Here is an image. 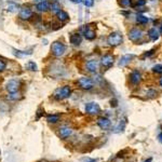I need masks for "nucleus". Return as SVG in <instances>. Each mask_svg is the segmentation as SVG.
<instances>
[{
	"label": "nucleus",
	"mask_w": 162,
	"mask_h": 162,
	"mask_svg": "<svg viewBox=\"0 0 162 162\" xmlns=\"http://www.w3.org/2000/svg\"><path fill=\"white\" fill-rule=\"evenodd\" d=\"M159 83H160V85H161V87H162V77L160 78V81H159Z\"/></svg>",
	"instance_id": "38"
},
{
	"label": "nucleus",
	"mask_w": 162,
	"mask_h": 162,
	"mask_svg": "<svg viewBox=\"0 0 162 162\" xmlns=\"http://www.w3.org/2000/svg\"><path fill=\"white\" fill-rule=\"evenodd\" d=\"M82 2L85 3V7L91 8V7H93V5H94V0H83Z\"/></svg>",
	"instance_id": "30"
},
{
	"label": "nucleus",
	"mask_w": 162,
	"mask_h": 162,
	"mask_svg": "<svg viewBox=\"0 0 162 162\" xmlns=\"http://www.w3.org/2000/svg\"><path fill=\"white\" fill-rule=\"evenodd\" d=\"M81 161H82V162H97L98 160L97 159H91V158L87 157V158H82V159H81Z\"/></svg>",
	"instance_id": "32"
},
{
	"label": "nucleus",
	"mask_w": 162,
	"mask_h": 162,
	"mask_svg": "<svg viewBox=\"0 0 162 162\" xmlns=\"http://www.w3.org/2000/svg\"><path fill=\"white\" fill-rule=\"evenodd\" d=\"M83 35H85V38L87 39V40H94L96 37L95 32H94L92 28L88 27V26L85 28V30H83Z\"/></svg>",
	"instance_id": "17"
},
{
	"label": "nucleus",
	"mask_w": 162,
	"mask_h": 162,
	"mask_svg": "<svg viewBox=\"0 0 162 162\" xmlns=\"http://www.w3.org/2000/svg\"><path fill=\"white\" fill-rule=\"evenodd\" d=\"M157 139H158V141H159L160 144H162V131L161 132L158 134V136H157Z\"/></svg>",
	"instance_id": "35"
},
{
	"label": "nucleus",
	"mask_w": 162,
	"mask_h": 162,
	"mask_svg": "<svg viewBox=\"0 0 162 162\" xmlns=\"http://www.w3.org/2000/svg\"><path fill=\"white\" fill-rule=\"evenodd\" d=\"M144 162H153V158H151V157L147 158V159H146V160H145V161H144Z\"/></svg>",
	"instance_id": "37"
},
{
	"label": "nucleus",
	"mask_w": 162,
	"mask_h": 162,
	"mask_svg": "<svg viewBox=\"0 0 162 162\" xmlns=\"http://www.w3.org/2000/svg\"><path fill=\"white\" fill-rule=\"evenodd\" d=\"M85 67H87V70L90 71V73H96L98 69V62L95 59H90L85 64Z\"/></svg>",
	"instance_id": "13"
},
{
	"label": "nucleus",
	"mask_w": 162,
	"mask_h": 162,
	"mask_svg": "<svg viewBox=\"0 0 162 162\" xmlns=\"http://www.w3.org/2000/svg\"><path fill=\"white\" fill-rule=\"evenodd\" d=\"M78 85L83 90H91L94 87V81L90 77H81L77 81Z\"/></svg>",
	"instance_id": "4"
},
{
	"label": "nucleus",
	"mask_w": 162,
	"mask_h": 162,
	"mask_svg": "<svg viewBox=\"0 0 162 162\" xmlns=\"http://www.w3.org/2000/svg\"><path fill=\"white\" fill-rule=\"evenodd\" d=\"M85 112L89 115H97V114H100V105H98L97 103H95V102L87 103L85 104Z\"/></svg>",
	"instance_id": "5"
},
{
	"label": "nucleus",
	"mask_w": 162,
	"mask_h": 162,
	"mask_svg": "<svg viewBox=\"0 0 162 162\" xmlns=\"http://www.w3.org/2000/svg\"><path fill=\"white\" fill-rule=\"evenodd\" d=\"M36 8L39 12H46L50 9V3H49V1H47V0H43V1H40V2L37 3Z\"/></svg>",
	"instance_id": "16"
},
{
	"label": "nucleus",
	"mask_w": 162,
	"mask_h": 162,
	"mask_svg": "<svg viewBox=\"0 0 162 162\" xmlns=\"http://www.w3.org/2000/svg\"><path fill=\"white\" fill-rule=\"evenodd\" d=\"M8 98H9L10 100H16L20 98V94L17 93V92H13V93H9L8 94Z\"/></svg>",
	"instance_id": "26"
},
{
	"label": "nucleus",
	"mask_w": 162,
	"mask_h": 162,
	"mask_svg": "<svg viewBox=\"0 0 162 162\" xmlns=\"http://www.w3.org/2000/svg\"><path fill=\"white\" fill-rule=\"evenodd\" d=\"M71 94V89L69 85H63L61 88H57L53 93V97L57 100H65V98L69 97Z\"/></svg>",
	"instance_id": "1"
},
{
	"label": "nucleus",
	"mask_w": 162,
	"mask_h": 162,
	"mask_svg": "<svg viewBox=\"0 0 162 162\" xmlns=\"http://www.w3.org/2000/svg\"><path fill=\"white\" fill-rule=\"evenodd\" d=\"M151 1H155V0H151Z\"/></svg>",
	"instance_id": "40"
},
{
	"label": "nucleus",
	"mask_w": 162,
	"mask_h": 162,
	"mask_svg": "<svg viewBox=\"0 0 162 162\" xmlns=\"http://www.w3.org/2000/svg\"><path fill=\"white\" fill-rule=\"evenodd\" d=\"M50 10L52 13L56 14L57 12L59 11V10H62V8H61V5H59V2L57 1V0H55V1H53L52 3H50Z\"/></svg>",
	"instance_id": "19"
},
{
	"label": "nucleus",
	"mask_w": 162,
	"mask_h": 162,
	"mask_svg": "<svg viewBox=\"0 0 162 162\" xmlns=\"http://www.w3.org/2000/svg\"><path fill=\"white\" fill-rule=\"evenodd\" d=\"M136 22L138 24H147L149 22V18L147 16L143 15V14H138L136 16Z\"/></svg>",
	"instance_id": "23"
},
{
	"label": "nucleus",
	"mask_w": 162,
	"mask_h": 162,
	"mask_svg": "<svg viewBox=\"0 0 162 162\" xmlns=\"http://www.w3.org/2000/svg\"><path fill=\"white\" fill-rule=\"evenodd\" d=\"M126 121H119L118 124L115 126L114 129V133H120V132H123L124 128H126Z\"/></svg>",
	"instance_id": "20"
},
{
	"label": "nucleus",
	"mask_w": 162,
	"mask_h": 162,
	"mask_svg": "<svg viewBox=\"0 0 162 162\" xmlns=\"http://www.w3.org/2000/svg\"><path fill=\"white\" fill-rule=\"evenodd\" d=\"M133 58H134V55L133 54H126V55H123V56H121V58L119 59V62H118V66H120V67L126 66Z\"/></svg>",
	"instance_id": "15"
},
{
	"label": "nucleus",
	"mask_w": 162,
	"mask_h": 162,
	"mask_svg": "<svg viewBox=\"0 0 162 162\" xmlns=\"http://www.w3.org/2000/svg\"><path fill=\"white\" fill-rule=\"evenodd\" d=\"M59 118H61V116H59L58 114L49 115V116L47 117V121H48L49 123H56V122L59 121Z\"/></svg>",
	"instance_id": "21"
},
{
	"label": "nucleus",
	"mask_w": 162,
	"mask_h": 162,
	"mask_svg": "<svg viewBox=\"0 0 162 162\" xmlns=\"http://www.w3.org/2000/svg\"><path fill=\"white\" fill-rule=\"evenodd\" d=\"M13 51H14L13 54L17 57H24V56H26V55L32 54L30 52H25V51H20V50H13Z\"/></svg>",
	"instance_id": "25"
},
{
	"label": "nucleus",
	"mask_w": 162,
	"mask_h": 162,
	"mask_svg": "<svg viewBox=\"0 0 162 162\" xmlns=\"http://www.w3.org/2000/svg\"><path fill=\"white\" fill-rule=\"evenodd\" d=\"M96 123L102 130H108L111 126V121L106 117H100L96 121Z\"/></svg>",
	"instance_id": "7"
},
{
	"label": "nucleus",
	"mask_w": 162,
	"mask_h": 162,
	"mask_svg": "<svg viewBox=\"0 0 162 162\" xmlns=\"http://www.w3.org/2000/svg\"><path fill=\"white\" fill-rule=\"evenodd\" d=\"M153 70L157 73H162V65L161 64H157L153 67Z\"/></svg>",
	"instance_id": "28"
},
{
	"label": "nucleus",
	"mask_w": 162,
	"mask_h": 162,
	"mask_svg": "<svg viewBox=\"0 0 162 162\" xmlns=\"http://www.w3.org/2000/svg\"><path fill=\"white\" fill-rule=\"evenodd\" d=\"M25 68L28 69V70H30V71H36L37 69H38V66H37V64L35 62L29 61V62L25 65Z\"/></svg>",
	"instance_id": "24"
},
{
	"label": "nucleus",
	"mask_w": 162,
	"mask_h": 162,
	"mask_svg": "<svg viewBox=\"0 0 162 162\" xmlns=\"http://www.w3.org/2000/svg\"><path fill=\"white\" fill-rule=\"evenodd\" d=\"M16 9H17V6H16L15 3H9L7 7V10L10 12H15Z\"/></svg>",
	"instance_id": "27"
},
{
	"label": "nucleus",
	"mask_w": 162,
	"mask_h": 162,
	"mask_svg": "<svg viewBox=\"0 0 162 162\" xmlns=\"http://www.w3.org/2000/svg\"><path fill=\"white\" fill-rule=\"evenodd\" d=\"M141 73L138 70H133L130 75V82L133 85H136L141 82Z\"/></svg>",
	"instance_id": "10"
},
{
	"label": "nucleus",
	"mask_w": 162,
	"mask_h": 162,
	"mask_svg": "<svg viewBox=\"0 0 162 162\" xmlns=\"http://www.w3.org/2000/svg\"><path fill=\"white\" fill-rule=\"evenodd\" d=\"M110 105H111V107H117L118 106V102H117V100H110Z\"/></svg>",
	"instance_id": "34"
},
{
	"label": "nucleus",
	"mask_w": 162,
	"mask_h": 162,
	"mask_svg": "<svg viewBox=\"0 0 162 162\" xmlns=\"http://www.w3.org/2000/svg\"><path fill=\"white\" fill-rule=\"evenodd\" d=\"M69 40H70V43L73 46H80L81 42H82V36L79 32H73V34L70 35Z\"/></svg>",
	"instance_id": "12"
},
{
	"label": "nucleus",
	"mask_w": 162,
	"mask_h": 162,
	"mask_svg": "<svg viewBox=\"0 0 162 162\" xmlns=\"http://www.w3.org/2000/svg\"><path fill=\"white\" fill-rule=\"evenodd\" d=\"M146 5V0H137L136 1V6L137 7H143V6Z\"/></svg>",
	"instance_id": "33"
},
{
	"label": "nucleus",
	"mask_w": 162,
	"mask_h": 162,
	"mask_svg": "<svg viewBox=\"0 0 162 162\" xmlns=\"http://www.w3.org/2000/svg\"><path fill=\"white\" fill-rule=\"evenodd\" d=\"M6 68H7V63H6L5 59L0 58V73L5 70Z\"/></svg>",
	"instance_id": "29"
},
{
	"label": "nucleus",
	"mask_w": 162,
	"mask_h": 162,
	"mask_svg": "<svg viewBox=\"0 0 162 162\" xmlns=\"http://www.w3.org/2000/svg\"><path fill=\"white\" fill-rule=\"evenodd\" d=\"M73 134V130H71L69 126H61L58 129V135L59 137H62V138H67L69 137L70 135Z\"/></svg>",
	"instance_id": "14"
},
{
	"label": "nucleus",
	"mask_w": 162,
	"mask_h": 162,
	"mask_svg": "<svg viewBox=\"0 0 162 162\" xmlns=\"http://www.w3.org/2000/svg\"><path fill=\"white\" fill-rule=\"evenodd\" d=\"M69 1H71L73 3H81L83 0H69Z\"/></svg>",
	"instance_id": "36"
},
{
	"label": "nucleus",
	"mask_w": 162,
	"mask_h": 162,
	"mask_svg": "<svg viewBox=\"0 0 162 162\" xmlns=\"http://www.w3.org/2000/svg\"><path fill=\"white\" fill-rule=\"evenodd\" d=\"M0 153H1V150H0Z\"/></svg>",
	"instance_id": "42"
},
{
	"label": "nucleus",
	"mask_w": 162,
	"mask_h": 162,
	"mask_svg": "<svg viewBox=\"0 0 162 162\" xmlns=\"http://www.w3.org/2000/svg\"><path fill=\"white\" fill-rule=\"evenodd\" d=\"M161 32H162V27H161Z\"/></svg>",
	"instance_id": "41"
},
{
	"label": "nucleus",
	"mask_w": 162,
	"mask_h": 162,
	"mask_svg": "<svg viewBox=\"0 0 162 162\" xmlns=\"http://www.w3.org/2000/svg\"><path fill=\"white\" fill-rule=\"evenodd\" d=\"M65 51H66V46L61 41H54L51 46V52L56 57L62 56L65 53Z\"/></svg>",
	"instance_id": "2"
},
{
	"label": "nucleus",
	"mask_w": 162,
	"mask_h": 162,
	"mask_svg": "<svg viewBox=\"0 0 162 162\" xmlns=\"http://www.w3.org/2000/svg\"><path fill=\"white\" fill-rule=\"evenodd\" d=\"M114 59L115 58L111 54H105L102 57V59H100V63H102V65H103L104 67L109 68V67L114 64Z\"/></svg>",
	"instance_id": "11"
},
{
	"label": "nucleus",
	"mask_w": 162,
	"mask_h": 162,
	"mask_svg": "<svg viewBox=\"0 0 162 162\" xmlns=\"http://www.w3.org/2000/svg\"><path fill=\"white\" fill-rule=\"evenodd\" d=\"M148 36L150 37L151 40L156 41V40L159 38V32H158V29H156V28H150V29L148 30Z\"/></svg>",
	"instance_id": "22"
},
{
	"label": "nucleus",
	"mask_w": 162,
	"mask_h": 162,
	"mask_svg": "<svg viewBox=\"0 0 162 162\" xmlns=\"http://www.w3.org/2000/svg\"><path fill=\"white\" fill-rule=\"evenodd\" d=\"M18 88H20V82H18L17 80H15V79L9 80L8 83H7V85H6V89H7V91L9 92V93L17 92Z\"/></svg>",
	"instance_id": "9"
},
{
	"label": "nucleus",
	"mask_w": 162,
	"mask_h": 162,
	"mask_svg": "<svg viewBox=\"0 0 162 162\" xmlns=\"http://www.w3.org/2000/svg\"><path fill=\"white\" fill-rule=\"evenodd\" d=\"M122 41H123L122 35H121L120 32H111V34H110L109 36L107 37V42H108V44H109V46H111V47H117V46H119V44L122 43Z\"/></svg>",
	"instance_id": "3"
},
{
	"label": "nucleus",
	"mask_w": 162,
	"mask_h": 162,
	"mask_svg": "<svg viewBox=\"0 0 162 162\" xmlns=\"http://www.w3.org/2000/svg\"><path fill=\"white\" fill-rule=\"evenodd\" d=\"M34 1H35V2L38 3V2H40V1H43V0H34Z\"/></svg>",
	"instance_id": "39"
},
{
	"label": "nucleus",
	"mask_w": 162,
	"mask_h": 162,
	"mask_svg": "<svg viewBox=\"0 0 162 162\" xmlns=\"http://www.w3.org/2000/svg\"><path fill=\"white\" fill-rule=\"evenodd\" d=\"M32 15H34V13H32V9L28 7H23L20 10V12H18V17L21 18V20H23V21L30 20L32 17Z\"/></svg>",
	"instance_id": "6"
},
{
	"label": "nucleus",
	"mask_w": 162,
	"mask_h": 162,
	"mask_svg": "<svg viewBox=\"0 0 162 162\" xmlns=\"http://www.w3.org/2000/svg\"><path fill=\"white\" fill-rule=\"evenodd\" d=\"M120 5L122 6V7H130L131 0H120Z\"/></svg>",
	"instance_id": "31"
},
{
	"label": "nucleus",
	"mask_w": 162,
	"mask_h": 162,
	"mask_svg": "<svg viewBox=\"0 0 162 162\" xmlns=\"http://www.w3.org/2000/svg\"><path fill=\"white\" fill-rule=\"evenodd\" d=\"M56 17L59 22H66L69 18V15L66 11H64V10H59L56 13Z\"/></svg>",
	"instance_id": "18"
},
{
	"label": "nucleus",
	"mask_w": 162,
	"mask_h": 162,
	"mask_svg": "<svg viewBox=\"0 0 162 162\" xmlns=\"http://www.w3.org/2000/svg\"><path fill=\"white\" fill-rule=\"evenodd\" d=\"M141 37H143V32L141 29H138V28H133V29H131L129 32V38L134 42L138 41Z\"/></svg>",
	"instance_id": "8"
}]
</instances>
